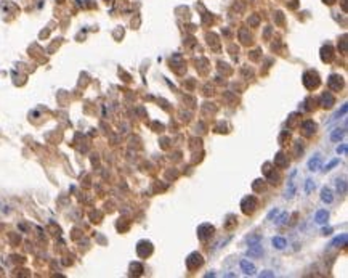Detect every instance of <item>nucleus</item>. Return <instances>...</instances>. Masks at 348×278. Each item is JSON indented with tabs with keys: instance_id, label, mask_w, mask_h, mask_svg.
Segmentation results:
<instances>
[{
	"instance_id": "f8f14e48",
	"label": "nucleus",
	"mask_w": 348,
	"mask_h": 278,
	"mask_svg": "<svg viewBox=\"0 0 348 278\" xmlns=\"http://www.w3.org/2000/svg\"><path fill=\"white\" fill-rule=\"evenodd\" d=\"M337 190H338V193L345 194L346 193V182L345 180H337Z\"/></svg>"
},
{
	"instance_id": "20e7f679",
	"label": "nucleus",
	"mask_w": 348,
	"mask_h": 278,
	"mask_svg": "<svg viewBox=\"0 0 348 278\" xmlns=\"http://www.w3.org/2000/svg\"><path fill=\"white\" fill-rule=\"evenodd\" d=\"M321 162H323V157L319 154H316L315 157H311V159L308 161V169L310 171H318L319 167H321Z\"/></svg>"
},
{
	"instance_id": "9b49d317",
	"label": "nucleus",
	"mask_w": 348,
	"mask_h": 278,
	"mask_svg": "<svg viewBox=\"0 0 348 278\" xmlns=\"http://www.w3.org/2000/svg\"><path fill=\"white\" fill-rule=\"evenodd\" d=\"M346 239H348V236L343 233L342 236H337V238L334 239V241L331 243V246H337V244H342V246H345V244H346Z\"/></svg>"
},
{
	"instance_id": "1a4fd4ad",
	"label": "nucleus",
	"mask_w": 348,
	"mask_h": 278,
	"mask_svg": "<svg viewBox=\"0 0 348 278\" xmlns=\"http://www.w3.org/2000/svg\"><path fill=\"white\" fill-rule=\"evenodd\" d=\"M343 135H345L343 129H335V130L331 134V140L332 142H338V140H342V138H343Z\"/></svg>"
},
{
	"instance_id": "aec40b11",
	"label": "nucleus",
	"mask_w": 348,
	"mask_h": 278,
	"mask_svg": "<svg viewBox=\"0 0 348 278\" xmlns=\"http://www.w3.org/2000/svg\"><path fill=\"white\" fill-rule=\"evenodd\" d=\"M260 276H274V273L270 272V270H266V272H261V273H260Z\"/></svg>"
},
{
	"instance_id": "4468645a",
	"label": "nucleus",
	"mask_w": 348,
	"mask_h": 278,
	"mask_svg": "<svg viewBox=\"0 0 348 278\" xmlns=\"http://www.w3.org/2000/svg\"><path fill=\"white\" fill-rule=\"evenodd\" d=\"M315 187H316L315 182H313L311 179H308V180L305 182V193H311V191L315 190Z\"/></svg>"
},
{
	"instance_id": "ddd939ff",
	"label": "nucleus",
	"mask_w": 348,
	"mask_h": 278,
	"mask_svg": "<svg viewBox=\"0 0 348 278\" xmlns=\"http://www.w3.org/2000/svg\"><path fill=\"white\" fill-rule=\"evenodd\" d=\"M302 127H303V129H308V130H306V134H308V135H310V134H313V132L316 130V124H313V122H303V124H302Z\"/></svg>"
},
{
	"instance_id": "f3484780",
	"label": "nucleus",
	"mask_w": 348,
	"mask_h": 278,
	"mask_svg": "<svg viewBox=\"0 0 348 278\" xmlns=\"http://www.w3.org/2000/svg\"><path fill=\"white\" fill-rule=\"evenodd\" d=\"M346 150H348V148H346L345 143L340 145V146H337V153H338V154H346Z\"/></svg>"
},
{
	"instance_id": "a211bd4d",
	"label": "nucleus",
	"mask_w": 348,
	"mask_h": 278,
	"mask_svg": "<svg viewBox=\"0 0 348 278\" xmlns=\"http://www.w3.org/2000/svg\"><path fill=\"white\" fill-rule=\"evenodd\" d=\"M286 219H287V214H286V212H283V216H281V217H279V219L276 220V224H278V225L284 224V222H286Z\"/></svg>"
},
{
	"instance_id": "6e6552de",
	"label": "nucleus",
	"mask_w": 348,
	"mask_h": 278,
	"mask_svg": "<svg viewBox=\"0 0 348 278\" xmlns=\"http://www.w3.org/2000/svg\"><path fill=\"white\" fill-rule=\"evenodd\" d=\"M273 246H274L276 249H284L287 246V241L284 238H281V236H274V238H273Z\"/></svg>"
},
{
	"instance_id": "7ed1b4c3",
	"label": "nucleus",
	"mask_w": 348,
	"mask_h": 278,
	"mask_svg": "<svg viewBox=\"0 0 348 278\" xmlns=\"http://www.w3.org/2000/svg\"><path fill=\"white\" fill-rule=\"evenodd\" d=\"M241 268H242V272L246 273V275H253V273H255V270H257L255 265L250 264L249 261H246V259H242V261H241Z\"/></svg>"
},
{
	"instance_id": "f03ea898",
	"label": "nucleus",
	"mask_w": 348,
	"mask_h": 278,
	"mask_svg": "<svg viewBox=\"0 0 348 278\" xmlns=\"http://www.w3.org/2000/svg\"><path fill=\"white\" fill-rule=\"evenodd\" d=\"M327 219H329V212H327V209H319L316 214H315V220H316V224H319V225L327 224Z\"/></svg>"
},
{
	"instance_id": "dca6fc26",
	"label": "nucleus",
	"mask_w": 348,
	"mask_h": 278,
	"mask_svg": "<svg viewBox=\"0 0 348 278\" xmlns=\"http://www.w3.org/2000/svg\"><path fill=\"white\" fill-rule=\"evenodd\" d=\"M337 164H338V159H334V161H331V162H329V164L326 166V167H324L323 171H324V172H327V171H331V169L334 167V166H337Z\"/></svg>"
},
{
	"instance_id": "423d86ee",
	"label": "nucleus",
	"mask_w": 348,
	"mask_h": 278,
	"mask_svg": "<svg viewBox=\"0 0 348 278\" xmlns=\"http://www.w3.org/2000/svg\"><path fill=\"white\" fill-rule=\"evenodd\" d=\"M321 199H323V203H326V204H331V203L334 201V194H332V190L331 188H323V191H321Z\"/></svg>"
},
{
	"instance_id": "9d476101",
	"label": "nucleus",
	"mask_w": 348,
	"mask_h": 278,
	"mask_svg": "<svg viewBox=\"0 0 348 278\" xmlns=\"http://www.w3.org/2000/svg\"><path fill=\"white\" fill-rule=\"evenodd\" d=\"M332 103H334V97L331 93H324L323 98H321V105L329 108V106H332Z\"/></svg>"
},
{
	"instance_id": "f257e3e1",
	"label": "nucleus",
	"mask_w": 348,
	"mask_h": 278,
	"mask_svg": "<svg viewBox=\"0 0 348 278\" xmlns=\"http://www.w3.org/2000/svg\"><path fill=\"white\" fill-rule=\"evenodd\" d=\"M212 233H213V227L209 224H204L197 228V235H199L201 239H207L209 236H212Z\"/></svg>"
},
{
	"instance_id": "39448f33",
	"label": "nucleus",
	"mask_w": 348,
	"mask_h": 278,
	"mask_svg": "<svg viewBox=\"0 0 348 278\" xmlns=\"http://www.w3.org/2000/svg\"><path fill=\"white\" fill-rule=\"evenodd\" d=\"M342 85H343V82H342L340 76H331V79H329V87L334 89V90H340Z\"/></svg>"
},
{
	"instance_id": "2eb2a0df",
	"label": "nucleus",
	"mask_w": 348,
	"mask_h": 278,
	"mask_svg": "<svg viewBox=\"0 0 348 278\" xmlns=\"http://www.w3.org/2000/svg\"><path fill=\"white\" fill-rule=\"evenodd\" d=\"M346 109H348V106L346 105H343L342 106V109H338L337 113L334 114V117H332V121H335V119H340L342 116H345V113H346Z\"/></svg>"
},
{
	"instance_id": "0eeeda50",
	"label": "nucleus",
	"mask_w": 348,
	"mask_h": 278,
	"mask_svg": "<svg viewBox=\"0 0 348 278\" xmlns=\"http://www.w3.org/2000/svg\"><path fill=\"white\" fill-rule=\"evenodd\" d=\"M247 254H249L250 257H260V256L263 254V248H261L260 244H252V246L247 249Z\"/></svg>"
},
{
	"instance_id": "6ab92c4d",
	"label": "nucleus",
	"mask_w": 348,
	"mask_h": 278,
	"mask_svg": "<svg viewBox=\"0 0 348 278\" xmlns=\"http://www.w3.org/2000/svg\"><path fill=\"white\" fill-rule=\"evenodd\" d=\"M276 214H279V209H273V211L270 212V214H268V220H271V219L274 217Z\"/></svg>"
}]
</instances>
